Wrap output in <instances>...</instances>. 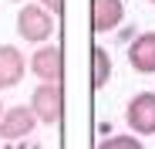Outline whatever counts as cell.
Wrapping results in <instances>:
<instances>
[{
  "mask_svg": "<svg viewBox=\"0 0 155 149\" xmlns=\"http://www.w3.org/2000/svg\"><path fill=\"white\" fill-rule=\"evenodd\" d=\"M125 122L138 136H155V92H138L125 105Z\"/></svg>",
  "mask_w": 155,
  "mask_h": 149,
  "instance_id": "cell-4",
  "label": "cell"
},
{
  "mask_svg": "<svg viewBox=\"0 0 155 149\" xmlns=\"http://www.w3.org/2000/svg\"><path fill=\"white\" fill-rule=\"evenodd\" d=\"M101 149H142L138 132L135 136H111V139H101Z\"/></svg>",
  "mask_w": 155,
  "mask_h": 149,
  "instance_id": "cell-10",
  "label": "cell"
},
{
  "mask_svg": "<svg viewBox=\"0 0 155 149\" xmlns=\"http://www.w3.org/2000/svg\"><path fill=\"white\" fill-rule=\"evenodd\" d=\"M27 71H34L41 81H61L64 78V54L58 44H37V51L27 61Z\"/></svg>",
  "mask_w": 155,
  "mask_h": 149,
  "instance_id": "cell-5",
  "label": "cell"
},
{
  "mask_svg": "<svg viewBox=\"0 0 155 149\" xmlns=\"http://www.w3.org/2000/svg\"><path fill=\"white\" fill-rule=\"evenodd\" d=\"M108 78H111V58H108L105 47H94V51H91V85L94 88H105Z\"/></svg>",
  "mask_w": 155,
  "mask_h": 149,
  "instance_id": "cell-9",
  "label": "cell"
},
{
  "mask_svg": "<svg viewBox=\"0 0 155 149\" xmlns=\"http://www.w3.org/2000/svg\"><path fill=\"white\" fill-rule=\"evenodd\" d=\"M27 74V58L17 44H0V92L17 88Z\"/></svg>",
  "mask_w": 155,
  "mask_h": 149,
  "instance_id": "cell-6",
  "label": "cell"
},
{
  "mask_svg": "<svg viewBox=\"0 0 155 149\" xmlns=\"http://www.w3.org/2000/svg\"><path fill=\"white\" fill-rule=\"evenodd\" d=\"M4 109H7V105H4V102H0V115H4Z\"/></svg>",
  "mask_w": 155,
  "mask_h": 149,
  "instance_id": "cell-12",
  "label": "cell"
},
{
  "mask_svg": "<svg viewBox=\"0 0 155 149\" xmlns=\"http://www.w3.org/2000/svg\"><path fill=\"white\" fill-rule=\"evenodd\" d=\"M128 64L138 74H155V31H142L128 44Z\"/></svg>",
  "mask_w": 155,
  "mask_h": 149,
  "instance_id": "cell-7",
  "label": "cell"
},
{
  "mask_svg": "<svg viewBox=\"0 0 155 149\" xmlns=\"http://www.w3.org/2000/svg\"><path fill=\"white\" fill-rule=\"evenodd\" d=\"M125 20V4L121 0H91V31L108 34Z\"/></svg>",
  "mask_w": 155,
  "mask_h": 149,
  "instance_id": "cell-8",
  "label": "cell"
},
{
  "mask_svg": "<svg viewBox=\"0 0 155 149\" xmlns=\"http://www.w3.org/2000/svg\"><path fill=\"white\" fill-rule=\"evenodd\" d=\"M34 129H37V115H34L31 102L27 105H10L0 115V139L4 142H24Z\"/></svg>",
  "mask_w": 155,
  "mask_h": 149,
  "instance_id": "cell-3",
  "label": "cell"
},
{
  "mask_svg": "<svg viewBox=\"0 0 155 149\" xmlns=\"http://www.w3.org/2000/svg\"><path fill=\"white\" fill-rule=\"evenodd\" d=\"M10 4H24V0H10Z\"/></svg>",
  "mask_w": 155,
  "mask_h": 149,
  "instance_id": "cell-13",
  "label": "cell"
},
{
  "mask_svg": "<svg viewBox=\"0 0 155 149\" xmlns=\"http://www.w3.org/2000/svg\"><path fill=\"white\" fill-rule=\"evenodd\" d=\"M37 4H41V7H47L54 17H61V10H64V0H37Z\"/></svg>",
  "mask_w": 155,
  "mask_h": 149,
  "instance_id": "cell-11",
  "label": "cell"
},
{
  "mask_svg": "<svg viewBox=\"0 0 155 149\" xmlns=\"http://www.w3.org/2000/svg\"><path fill=\"white\" fill-rule=\"evenodd\" d=\"M17 34L27 44H44L54 34V14L41 4H24L17 14Z\"/></svg>",
  "mask_w": 155,
  "mask_h": 149,
  "instance_id": "cell-1",
  "label": "cell"
},
{
  "mask_svg": "<svg viewBox=\"0 0 155 149\" xmlns=\"http://www.w3.org/2000/svg\"><path fill=\"white\" fill-rule=\"evenodd\" d=\"M31 109L37 115V122L44 126H58L64 115V88L61 81H41L31 95Z\"/></svg>",
  "mask_w": 155,
  "mask_h": 149,
  "instance_id": "cell-2",
  "label": "cell"
},
{
  "mask_svg": "<svg viewBox=\"0 0 155 149\" xmlns=\"http://www.w3.org/2000/svg\"><path fill=\"white\" fill-rule=\"evenodd\" d=\"M148 4H152V7H155V0H148Z\"/></svg>",
  "mask_w": 155,
  "mask_h": 149,
  "instance_id": "cell-14",
  "label": "cell"
}]
</instances>
